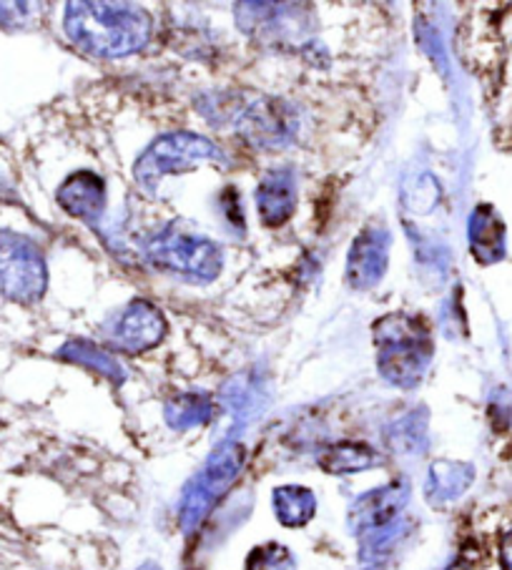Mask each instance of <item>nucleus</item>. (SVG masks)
Masks as SVG:
<instances>
[{"mask_svg": "<svg viewBox=\"0 0 512 570\" xmlns=\"http://www.w3.org/2000/svg\"><path fill=\"white\" fill-rule=\"evenodd\" d=\"M297 206V186L289 171H269L256 186V209L264 224L282 226L292 219Z\"/></svg>", "mask_w": 512, "mask_h": 570, "instance_id": "9d476101", "label": "nucleus"}, {"mask_svg": "<svg viewBox=\"0 0 512 570\" xmlns=\"http://www.w3.org/2000/svg\"><path fill=\"white\" fill-rule=\"evenodd\" d=\"M470 249L480 264H498L505 259L508 237L505 222L495 206L480 204L470 216Z\"/></svg>", "mask_w": 512, "mask_h": 570, "instance_id": "6e6552de", "label": "nucleus"}, {"mask_svg": "<svg viewBox=\"0 0 512 570\" xmlns=\"http://www.w3.org/2000/svg\"><path fill=\"white\" fill-rule=\"evenodd\" d=\"M374 342L380 347V370L392 385H417L422 372L432 360V340L425 324L405 314L384 317L374 327Z\"/></svg>", "mask_w": 512, "mask_h": 570, "instance_id": "f03ea898", "label": "nucleus"}, {"mask_svg": "<svg viewBox=\"0 0 512 570\" xmlns=\"http://www.w3.org/2000/svg\"><path fill=\"white\" fill-rule=\"evenodd\" d=\"M498 563H500V570H512V530H508V533L500 538Z\"/></svg>", "mask_w": 512, "mask_h": 570, "instance_id": "a211bd4d", "label": "nucleus"}, {"mask_svg": "<svg viewBox=\"0 0 512 570\" xmlns=\"http://www.w3.org/2000/svg\"><path fill=\"white\" fill-rule=\"evenodd\" d=\"M61 357H66V360H71V362H78V365H88V367H93V370H98L101 372V375H108V377H116L118 372V362L111 357V355H106L104 350H98V347H91L88 345V342H71V345H66L63 350H61Z\"/></svg>", "mask_w": 512, "mask_h": 570, "instance_id": "dca6fc26", "label": "nucleus"}, {"mask_svg": "<svg viewBox=\"0 0 512 570\" xmlns=\"http://www.w3.org/2000/svg\"><path fill=\"white\" fill-rule=\"evenodd\" d=\"M387 247L390 237L382 229L364 232L354 242L347 264V279L354 289H370L372 284L380 282L384 267H387Z\"/></svg>", "mask_w": 512, "mask_h": 570, "instance_id": "0eeeda50", "label": "nucleus"}, {"mask_svg": "<svg viewBox=\"0 0 512 570\" xmlns=\"http://www.w3.org/2000/svg\"><path fill=\"white\" fill-rule=\"evenodd\" d=\"M166 332V322L161 312L149 302H131L121 312L111 330V340L118 350L131 352V355H141V352L156 347Z\"/></svg>", "mask_w": 512, "mask_h": 570, "instance_id": "423d86ee", "label": "nucleus"}, {"mask_svg": "<svg viewBox=\"0 0 512 570\" xmlns=\"http://www.w3.org/2000/svg\"><path fill=\"white\" fill-rule=\"evenodd\" d=\"M66 33L81 51L101 58L131 56L149 43L154 23L139 6L71 3L66 8Z\"/></svg>", "mask_w": 512, "mask_h": 570, "instance_id": "f257e3e1", "label": "nucleus"}, {"mask_svg": "<svg viewBox=\"0 0 512 570\" xmlns=\"http://www.w3.org/2000/svg\"><path fill=\"white\" fill-rule=\"evenodd\" d=\"M380 463V455L370 445H362V442H339V445H332L324 450L319 458V465L324 473L332 475H352L362 473V470H370Z\"/></svg>", "mask_w": 512, "mask_h": 570, "instance_id": "ddd939ff", "label": "nucleus"}, {"mask_svg": "<svg viewBox=\"0 0 512 570\" xmlns=\"http://www.w3.org/2000/svg\"><path fill=\"white\" fill-rule=\"evenodd\" d=\"M166 415H169L171 428H196L211 417V402L201 395H184L166 407Z\"/></svg>", "mask_w": 512, "mask_h": 570, "instance_id": "2eb2a0df", "label": "nucleus"}, {"mask_svg": "<svg viewBox=\"0 0 512 570\" xmlns=\"http://www.w3.org/2000/svg\"><path fill=\"white\" fill-rule=\"evenodd\" d=\"M146 257L154 267L164 272L181 274L194 282H211L221 269V249L206 237L176 232L174 226L149 242Z\"/></svg>", "mask_w": 512, "mask_h": 570, "instance_id": "7ed1b4c3", "label": "nucleus"}, {"mask_svg": "<svg viewBox=\"0 0 512 570\" xmlns=\"http://www.w3.org/2000/svg\"><path fill=\"white\" fill-rule=\"evenodd\" d=\"M46 282L41 249L23 234L0 232V294L18 304H33L43 297Z\"/></svg>", "mask_w": 512, "mask_h": 570, "instance_id": "20e7f679", "label": "nucleus"}, {"mask_svg": "<svg viewBox=\"0 0 512 570\" xmlns=\"http://www.w3.org/2000/svg\"><path fill=\"white\" fill-rule=\"evenodd\" d=\"M317 513V498L304 485H282L274 490V515L282 525L302 528Z\"/></svg>", "mask_w": 512, "mask_h": 570, "instance_id": "4468645a", "label": "nucleus"}, {"mask_svg": "<svg viewBox=\"0 0 512 570\" xmlns=\"http://www.w3.org/2000/svg\"><path fill=\"white\" fill-rule=\"evenodd\" d=\"M242 136L254 146H282L292 136V116L277 101L254 106L242 119Z\"/></svg>", "mask_w": 512, "mask_h": 570, "instance_id": "9b49d317", "label": "nucleus"}, {"mask_svg": "<svg viewBox=\"0 0 512 570\" xmlns=\"http://www.w3.org/2000/svg\"><path fill=\"white\" fill-rule=\"evenodd\" d=\"M56 199L61 204V209L76 216V219L93 222L104 212L106 189H104V181L98 179L96 174L81 171V174L68 176V179L61 184V189H58Z\"/></svg>", "mask_w": 512, "mask_h": 570, "instance_id": "1a4fd4ad", "label": "nucleus"}, {"mask_svg": "<svg viewBox=\"0 0 512 570\" xmlns=\"http://www.w3.org/2000/svg\"><path fill=\"white\" fill-rule=\"evenodd\" d=\"M475 483V468L470 463H460V460H440L432 465L430 480H427V495L435 503H452Z\"/></svg>", "mask_w": 512, "mask_h": 570, "instance_id": "f8f14e48", "label": "nucleus"}, {"mask_svg": "<svg viewBox=\"0 0 512 570\" xmlns=\"http://www.w3.org/2000/svg\"><path fill=\"white\" fill-rule=\"evenodd\" d=\"M209 161H221V151L209 139L194 134H171L156 141L141 156L139 166H136V176H139L144 189H154L164 176L194 169V166Z\"/></svg>", "mask_w": 512, "mask_h": 570, "instance_id": "39448f33", "label": "nucleus"}, {"mask_svg": "<svg viewBox=\"0 0 512 570\" xmlns=\"http://www.w3.org/2000/svg\"><path fill=\"white\" fill-rule=\"evenodd\" d=\"M151 570H154V568H151Z\"/></svg>", "mask_w": 512, "mask_h": 570, "instance_id": "6ab92c4d", "label": "nucleus"}, {"mask_svg": "<svg viewBox=\"0 0 512 570\" xmlns=\"http://www.w3.org/2000/svg\"><path fill=\"white\" fill-rule=\"evenodd\" d=\"M297 568V560L292 553L279 543H269L256 548L254 553L246 560V570H294Z\"/></svg>", "mask_w": 512, "mask_h": 570, "instance_id": "f3484780", "label": "nucleus"}]
</instances>
